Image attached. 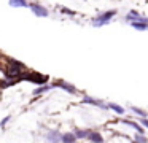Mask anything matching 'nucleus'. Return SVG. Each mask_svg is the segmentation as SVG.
I'll return each instance as SVG.
<instances>
[{
    "label": "nucleus",
    "mask_w": 148,
    "mask_h": 143,
    "mask_svg": "<svg viewBox=\"0 0 148 143\" xmlns=\"http://www.w3.org/2000/svg\"><path fill=\"white\" fill-rule=\"evenodd\" d=\"M115 14H116V10H110V11L102 13V14H99L97 18L92 19V25H96V27H100V25H103V24H107V22H110V19H112Z\"/></svg>",
    "instance_id": "nucleus-1"
},
{
    "label": "nucleus",
    "mask_w": 148,
    "mask_h": 143,
    "mask_svg": "<svg viewBox=\"0 0 148 143\" xmlns=\"http://www.w3.org/2000/svg\"><path fill=\"white\" fill-rule=\"evenodd\" d=\"M24 79H29V81L35 83V84H42V86L48 83V76L40 75V73H37V72H27L26 75H24Z\"/></svg>",
    "instance_id": "nucleus-2"
},
{
    "label": "nucleus",
    "mask_w": 148,
    "mask_h": 143,
    "mask_svg": "<svg viewBox=\"0 0 148 143\" xmlns=\"http://www.w3.org/2000/svg\"><path fill=\"white\" fill-rule=\"evenodd\" d=\"M51 88H61V89H64L65 92H69V94H78L77 88H75L73 84H70V83L64 81V79H58V81H54L51 84Z\"/></svg>",
    "instance_id": "nucleus-3"
},
{
    "label": "nucleus",
    "mask_w": 148,
    "mask_h": 143,
    "mask_svg": "<svg viewBox=\"0 0 148 143\" xmlns=\"http://www.w3.org/2000/svg\"><path fill=\"white\" fill-rule=\"evenodd\" d=\"M29 8L35 13V16H40V18H46V16L49 14L48 10H46L45 6H42L40 3H29Z\"/></svg>",
    "instance_id": "nucleus-4"
},
{
    "label": "nucleus",
    "mask_w": 148,
    "mask_h": 143,
    "mask_svg": "<svg viewBox=\"0 0 148 143\" xmlns=\"http://www.w3.org/2000/svg\"><path fill=\"white\" fill-rule=\"evenodd\" d=\"M46 142L48 143H61V138H62V133L59 132V130L53 129V130H48V133H46Z\"/></svg>",
    "instance_id": "nucleus-5"
},
{
    "label": "nucleus",
    "mask_w": 148,
    "mask_h": 143,
    "mask_svg": "<svg viewBox=\"0 0 148 143\" xmlns=\"http://www.w3.org/2000/svg\"><path fill=\"white\" fill-rule=\"evenodd\" d=\"M83 103L92 105V107H99V108H102V110H108L107 103H103L102 100H97V99H92V97H84L83 99Z\"/></svg>",
    "instance_id": "nucleus-6"
},
{
    "label": "nucleus",
    "mask_w": 148,
    "mask_h": 143,
    "mask_svg": "<svg viewBox=\"0 0 148 143\" xmlns=\"http://www.w3.org/2000/svg\"><path fill=\"white\" fill-rule=\"evenodd\" d=\"M86 138L89 140L91 143H103V137H102V133L97 132V130H91V129H89V133H88Z\"/></svg>",
    "instance_id": "nucleus-7"
},
{
    "label": "nucleus",
    "mask_w": 148,
    "mask_h": 143,
    "mask_svg": "<svg viewBox=\"0 0 148 143\" xmlns=\"http://www.w3.org/2000/svg\"><path fill=\"white\" fill-rule=\"evenodd\" d=\"M126 19H127L129 22H132V21H145V19H148V18H145V16H142L140 13H137V11H129V14L126 16Z\"/></svg>",
    "instance_id": "nucleus-8"
},
{
    "label": "nucleus",
    "mask_w": 148,
    "mask_h": 143,
    "mask_svg": "<svg viewBox=\"0 0 148 143\" xmlns=\"http://www.w3.org/2000/svg\"><path fill=\"white\" fill-rule=\"evenodd\" d=\"M123 124H126V126H131L132 129H135V130H137V133H145V130H143V126H142V124H138V122H135V121L124 119V121H123Z\"/></svg>",
    "instance_id": "nucleus-9"
},
{
    "label": "nucleus",
    "mask_w": 148,
    "mask_h": 143,
    "mask_svg": "<svg viewBox=\"0 0 148 143\" xmlns=\"http://www.w3.org/2000/svg\"><path fill=\"white\" fill-rule=\"evenodd\" d=\"M131 25L135 30H148V19H145V21H132Z\"/></svg>",
    "instance_id": "nucleus-10"
},
{
    "label": "nucleus",
    "mask_w": 148,
    "mask_h": 143,
    "mask_svg": "<svg viewBox=\"0 0 148 143\" xmlns=\"http://www.w3.org/2000/svg\"><path fill=\"white\" fill-rule=\"evenodd\" d=\"M77 137H75L73 132H65L62 133V138H61V143H77Z\"/></svg>",
    "instance_id": "nucleus-11"
},
{
    "label": "nucleus",
    "mask_w": 148,
    "mask_h": 143,
    "mask_svg": "<svg viewBox=\"0 0 148 143\" xmlns=\"http://www.w3.org/2000/svg\"><path fill=\"white\" fill-rule=\"evenodd\" d=\"M107 107H108V110H113L116 114H124V108H123L121 105H118V103L110 102V103H107Z\"/></svg>",
    "instance_id": "nucleus-12"
},
{
    "label": "nucleus",
    "mask_w": 148,
    "mask_h": 143,
    "mask_svg": "<svg viewBox=\"0 0 148 143\" xmlns=\"http://www.w3.org/2000/svg\"><path fill=\"white\" fill-rule=\"evenodd\" d=\"M73 133L77 138H86L88 133H89V129H75Z\"/></svg>",
    "instance_id": "nucleus-13"
},
{
    "label": "nucleus",
    "mask_w": 148,
    "mask_h": 143,
    "mask_svg": "<svg viewBox=\"0 0 148 143\" xmlns=\"http://www.w3.org/2000/svg\"><path fill=\"white\" fill-rule=\"evenodd\" d=\"M10 5L14 6V8H18V6H29V3H27V0H10Z\"/></svg>",
    "instance_id": "nucleus-14"
},
{
    "label": "nucleus",
    "mask_w": 148,
    "mask_h": 143,
    "mask_svg": "<svg viewBox=\"0 0 148 143\" xmlns=\"http://www.w3.org/2000/svg\"><path fill=\"white\" fill-rule=\"evenodd\" d=\"M49 89H51V84H43L42 88H37L35 91H34V95H40V94H43V92L49 91Z\"/></svg>",
    "instance_id": "nucleus-15"
},
{
    "label": "nucleus",
    "mask_w": 148,
    "mask_h": 143,
    "mask_svg": "<svg viewBox=\"0 0 148 143\" xmlns=\"http://www.w3.org/2000/svg\"><path fill=\"white\" fill-rule=\"evenodd\" d=\"M131 111H134V113H135V114H138L140 118H145V116L148 114L145 110H142V108H138V107H134V105L131 107Z\"/></svg>",
    "instance_id": "nucleus-16"
},
{
    "label": "nucleus",
    "mask_w": 148,
    "mask_h": 143,
    "mask_svg": "<svg viewBox=\"0 0 148 143\" xmlns=\"http://www.w3.org/2000/svg\"><path fill=\"white\" fill-rule=\"evenodd\" d=\"M134 142H135V143H148V138L143 135V133H135Z\"/></svg>",
    "instance_id": "nucleus-17"
},
{
    "label": "nucleus",
    "mask_w": 148,
    "mask_h": 143,
    "mask_svg": "<svg viewBox=\"0 0 148 143\" xmlns=\"http://www.w3.org/2000/svg\"><path fill=\"white\" fill-rule=\"evenodd\" d=\"M61 11H62V13H65V14L75 16V11H72V10H69V8H64V6H61Z\"/></svg>",
    "instance_id": "nucleus-18"
},
{
    "label": "nucleus",
    "mask_w": 148,
    "mask_h": 143,
    "mask_svg": "<svg viewBox=\"0 0 148 143\" xmlns=\"http://www.w3.org/2000/svg\"><path fill=\"white\" fill-rule=\"evenodd\" d=\"M10 119H11V116H7V118H3V119L0 121V127H5V124H7Z\"/></svg>",
    "instance_id": "nucleus-19"
},
{
    "label": "nucleus",
    "mask_w": 148,
    "mask_h": 143,
    "mask_svg": "<svg viewBox=\"0 0 148 143\" xmlns=\"http://www.w3.org/2000/svg\"><path fill=\"white\" fill-rule=\"evenodd\" d=\"M140 124H142L143 127H147V129H148V119H147V118H140Z\"/></svg>",
    "instance_id": "nucleus-20"
},
{
    "label": "nucleus",
    "mask_w": 148,
    "mask_h": 143,
    "mask_svg": "<svg viewBox=\"0 0 148 143\" xmlns=\"http://www.w3.org/2000/svg\"><path fill=\"white\" fill-rule=\"evenodd\" d=\"M0 89H2V86H0Z\"/></svg>",
    "instance_id": "nucleus-21"
}]
</instances>
